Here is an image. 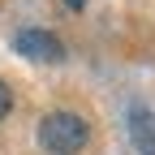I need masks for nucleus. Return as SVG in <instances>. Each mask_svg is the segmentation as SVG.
Instances as JSON below:
<instances>
[{
	"mask_svg": "<svg viewBox=\"0 0 155 155\" xmlns=\"http://www.w3.org/2000/svg\"><path fill=\"white\" fill-rule=\"evenodd\" d=\"M91 138V125L78 112H48L39 121V147L52 155H78Z\"/></svg>",
	"mask_w": 155,
	"mask_h": 155,
	"instance_id": "nucleus-1",
	"label": "nucleus"
},
{
	"mask_svg": "<svg viewBox=\"0 0 155 155\" xmlns=\"http://www.w3.org/2000/svg\"><path fill=\"white\" fill-rule=\"evenodd\" d=\"M13 48H17V56H26V61H48V65H56L65 56L61 39L48 35V30H17L13 35Z\"/></svg>",
	"mask_w": 155,
	"mask_h": 155,
	"instance_id": "nucleus-2",
	"label": "nucleus"
},
{
	"mask_svg": "<svg viewBox=\"0 0 155 155\" xmlns=\"http://www.w3.org/2000/svg\"><path fill=\"white\" fill-rule=\"evenodd\" d=\"M129 129H134V142H138L142 155H155V116L147 108H134L129 112Z\"/></svg>",
	"mask_w": 155,
	"mask_h": 155,
	"instance_id": "nucleus-3",
	"label": "nucleus"
},
{
	"mask_svg": "<svg viewBox=\"0 0 155 155\" xmlns=\"http://www.w3.org/2000/svg\"><path fill=\"white\" fill-rule=\"evenodd\" d=\"M9 108H13V91H9L5 82H0V121L9 116Z\"/></svg>",
	"mask_w": 155,
	"mask_h": 155,
	"instance_id": "nucleus-4",
	"label": "nucleus"
},
{
	"mask_svg": "<svg viewBox=\"0 0 155 155\" xmlns=\"http://www.w3.org/2000/svg\"><path fill=\"white\" fill-rule=\"evenodd\" d=\"M65 5H69V9H82V5H86V0H65Z\"/></svg>",
	"mask_w": 155,
	"mask_h": 155,
	"instance_id": "nucleus-5",
	"label": "nucleus"
}]
</instances>
